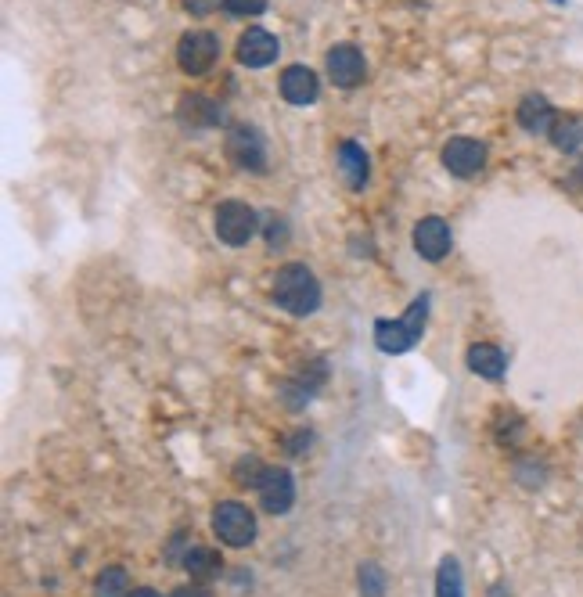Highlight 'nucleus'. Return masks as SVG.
<instances>
[{
	"label": "nucleus",
	"mask_w": 583,
	"mask_h": 597,
	"mask_svg": "<svg viewBox=\"0 0 583 597\" xmlns=\"http://www.w3.org/2000/svg\"><path fill=\"white\" fill-rule=\"evenodd\" d=\"M188 11L191 15H209V4L206 0H188Z\"/></svg>",
	"instance_id": "a878e982"
},
{
	"label": "nucleus",
	"mask_w": 583,
	"mask_h": 597,
	"mask_svg": "<svg viewBox=\"0 0 583 597\" xmlns=\"http://www.w3.org/2000/svg\"><path fill=\"white\" fill-rule=\"evenodd\" d=\"M443 166L454 177H476L486 166V144L472 141V137H454V141L443 144Z\"/></svg>",
	"instance_id": "6e6552de"
},
{
	"label": "nucleus",
	"mask_w": 583,
	"mask_h": 597,
	"mask_svg": "<svg viewBox=\"0 0 583 597\" xmlns=\"http://www.w3.org/2000/svg\"><path fill=\"white\" fill-rule=\"evenodd\" d=\"M425 317H429V295H418L400 321H378L375 324V346L382 353H407L414 342L422 339Z\"/></svg>",
	"instance_id": "f03ea898"
},
{
	"label": "nucleus",
	"mask_w": 583,
	"mask_h": 597,
	"mask_svg": "<svg viewBox=\"0 0 583 597\" xmlns=\"http://www.w3.org/2000/svg\"><path fill=\"white\" fill-rule=\"evenodd\" d=\"M310 432H296V436H292V443H288V454H303V450H310Z\"/></svg>",
	"instance_id": "393cba45"
},
{
	"label": "nucleus",
	"mask_w": 583,
	"mask_h": 597,
	"mask_svg": "<svg viewBox=\"0 0 583 597\" xmlns=\"http://www.w3.org/2000/svg\"><path fill=\"white\" fill-rule=\"evenodd\" d=\"M126 587H130V576L123 569H105L98 576V597H130Z\"/></svg>",
	"instance_id": "aec40b11"
},
{
	"label": "nucleus",
	"mask_w": 583,
	"mask_h": 597,
	"mask_svg": "<svg viewBox=\"0 0 583 597\" xmlns=\"http://www.w3.org/2000/svg\"><path fill=\"white\" fill-rule=\"evenodd\" d=\"M360 590H364V597H382L386 594V572L378 565H364L360 569Z\"/></svg>",
	"instance_id": "4be33fe9"
},
{
	"label": "nucleus",
	"mask_w": 583,
	"mask_h": 597,
	"mask_svg": "<svg viewBox=\"0 0 583 597\" xmlns=\"http://www.w3.org/2000/svg\"><path fill=\"white\" fill-rule=\"evenodd\" d=\"M173 597H209V594H206V590H202V587H180Z\"/></svg>",
	"instance_id": "bb28decb"
},
{
	"label": "nucleus",
	"mask_w": 583,
	"mask_h": 597,
	"mask_svg": "<svg viewBox=\"0 0 583 597\" xmlns=\"http://www.w3.org/2000/svg\"><path fill=\"white\" fill-rule=\"evenodd\" d=\"M224 11L231 18H252L267 11V0H224Z\"/></svg>",
	"instance_id": "5701e85b"
},
{
	"label": "nucleus",
	"mask_w": 583,
	"mask_h": 597,
	"mask_svg": "<svg viewBox=\"0 0 583 597\" xmlns=\"http://www.w3.org/2000/svg\"><path fill=\"white\" fill-rule=\"evenodd\" d=\"M555 108L548 105L544 94H526L519 105V126L526 134H551V126H555Z\"/></svg>",
	"instance_id": "4468645a"
},
{
	"label": "nucleus",
	"mask_w": 583,
	"mask_h": 597,
	"mask_svg": "<svg viewBox=\"0 0 583 597\" xmlns=\"http://www.w3.org/2000/svg\"><path fill=\"white\" fill-rule=\"evenodd\" d=\"M436 597H465L458 558H443L440 562V572H436Z\"/></svg>",
	"instance_id": "a211bd4d"
},
{
	"label": "nucleus",
	"mask_w": 583,
	"mask_h": 597,
	"mask_svg": "<svg viewBox=\"0 0 583 597\" xmlns=\"http://www.w3.org/2000/svg\"><path fill=\"white\" fill-rule=\"evenodd\" d=\"M177 116L184 126L209 130V126H220V119H224V105H216L209 94H184L180 105H177Z\"/></svg>",
	"instance_id": "f8f14e48"
},
{
	"label": "nucleus",
	"mask_w": 583,
	"mask_h": 597,
	"mask_svg": "<svg viewBox=\"0 0 583 597\" xmlns=\"http://www.w3.org/2000/svg\"><path fill=\"white\" fill-rule=\"evenodd\" d=\"M274 299H278L281 310L296 313V317H310L321 306V285L303 263H288L274 277Z\"/></svg>",
	"instance_id": "f257e3e1"
},
{
	"label": "nucleus",
	"mask_w": 583,
	"mask_h": 597,
	"mask_svg": "<svg viewBox=\"0 0 583 597\" xmlns=\"http://www.w3.org/2000/svg\"><path fill=\"white\" fill-rule=\"evenodd\" d=\"M227 155L238 170L263 173L267 170V144H263L260 130L252 123H238L227 130Z\"/></svg>",
	"instance_id": "7ed1b4c3"
},
{
	"label": "nucleus",
	"mask_w": 583,
	"mask_h": 597,
	"mask_svg": "<svg viewBox=\"0 0 583 597\" xmlns=\"http://www.w3.org/2000/svg\"><path fill=\"white\" fill-rule=\"evenodd\" d=\"M256 227H260V216H256L252 205H245V202L216 205V234H220V241L234 245V249H238V245H249Z\"/></svg>",
	"instance_id": "20e7f679"
},
{
	"label": "nucleus",
	"mask_w": 583,
	"mask_h": 597,
	"mask_svg": "<svg viewBox=\"0 0 583 597\" xmlns=\"http://www.w3.org/2000/svg\"><path fill=\"white\" fill-rule=\"evenodd\" d=\"M468 367L479 378H501L504 367H508V357L497 346H490V342H479V346L468 349Z\"/></svg>",
	"instance_id": "dca6fc26"
},
{
	"label": "nucleus",
	"mask_w": 583,
	"mask_h": 597,
	"mask_svg": "<svg viewBox=\"0 0 583 597\" xmlns=\"http://www.w3.org/2000/svg\"><path fill=\"white\" fill-rule=\"evenodd\" d=\"M339 170H342V180H346L353 191H360L371 177L368 152H364L357 141H342L339 144Z\"/></svg>",
	"instance_id": "2eb2a0df"
},
{
	"label": "nucleus",
	"mask_w": 583,
	"mask_h": 597,
	"mask_svg": "<svg viewBox=\"0 0 583 597\" xmlns=\"http://www.w3.org/2000/svg\"><path fill=\"white\" fill-rule=\"evenodd\" d=\"M414 249H418V256H422V259L440 263V259L450 252V227H447V220H440V216H425V220L414 227Z\"/></svg>",
	"instance_id": "9d476101"
},
{
	"label": "nucleus",
	"mask_w": 583,
	"mask_h": 597,
	"mask_svg": "<svg viewBox=\"0 0 583 597\" xmlns=\"http://www.w3.org/2000/svg\"><path fill=\"white\" fill-rule=\"evenodd\" d=\"M317 94H321V83H317L314 69H306V65H288L281 72V98L288 105H314Z\"/></svg>",
	"instance_id": "9b49d317"
},
{
	"label": "nucleus",
	"mask_w": 583,
	"mask_h": 597,
	"mask_svg": "<svg viewBox=\"0 0 583 597\" xmlns=\"http://www.w3.org/2000/svg\"><path fill=\"white\" fill-rule=\"evenodd\" d=\"M184 565H188V572L195 580H209V576L220 572V558H216L209 547H191V551L184 554Z\"/></svg>",
	"instance_id": "6ab92c4d"
},
{
	"label": "nucleus",
	"mask_w": 583,
	"mask_h": 597,
	"mask_svg": "<svg viewBox=\"0 0 583 597\" xmlns=\"http://www.w3.org/2000/svg\"><path fill=\"white\" fill-rule=\"evenodd\" d=\"M324 69H328V80L342 90H353L364 83L368 76V62H364V54L357 51L353 44H339L332 51L324 54Z\"/></svg>",
	"instance_id": "0eeeda50"
},
{
	"label": "nucleus",
	"mask_w": 583,
	"mask_h": 597,
	"mask_svg": "<svg viewBox=\"0 0 583 597\" xmlns=\"http://www.w3.org/2000/svg\"><path fill=\"white\" fill-rule=\"evenodd\" d=\"M220 58V40L206 29H195V33H184L177 44V62L188 76H206L209 69Z\"/></svg>",
	"instance_id": "39448f33"
},
{
	"label": "nucleus",
	"mask_w": 583,
	"mask_h": 597,
	"mask_svg": "<svg viewBox=\"0 0 583 597\" xmlns=\"http://www.w3.org/2000/svg\"><path fill=\"white\" fill-rule=\"evenodd\" d=\"M263 472H267V468H263L256 457H242V461L234 464V482H238V486H260Z\"/></svg>",
	"instance_id": "412c9836"
},
{
	"label": "nucleus",
	"mask_w": 583,
	"mask_h": 597,
	"mask_svg": "<svg viewBox=\"0 0 583 597\" xmlns=\"http://www.w3.org/2000/svg\"><path fill=\"white\" fill-rule=\"evenodd\" d=\"M130 597H159V594H155L152 587H141V590H134V594H130Z\"/></svg>",
	"instance_id": "cd10ccee"
},
{
	"label": "nucleus",
	"mask_w": 583,
	"mask_h": 597,
	"mask_svg": "<svg viewBox=\"0 0 583 597\" xmlns=\"http://www.w3.org/2000/svg\"><path fill=\"white\" fill-rule=\"evenodd\" d=\"M278 40L267 33V29H249V33H242V40H238V62L249 65V69H263V65H270L274 58H278Z\"/></svg>",
	"instance_id": "ddd939ff"
},
{
	"label": "nucleus",
	"mask_w": 583,
	"mask_h": 597,
	"mask_svg": "<svg viewBox=\"0 0 583 597\" xmlns=\"http://www.w3.org/2000/svg\"><path fill=\"white\" fill-rule=\"evenodd\" d=\"M213 533L220 536L227 547H245L256 540V518H252V511L245 508V504L227 500V504H220V508L213 511Z\"/></svg>",
	"instance_id": "423d86ee"
},
{
	"label": "nucleus",
	"mask_w": 583,
	"mask_h": 597,
	"mask_svg": "<svg viewBox=\"0 0 583 597\" xmlns=\"http://www.w3.org/2000/svg\"><path fill=\"white\" fill-rule=\"evenodd\" d=\"M551 141L562 152H576L583 144V119L580 116H558L555 126H551Z\"/></svg>",
	"instance_id": "f3484780"
},
{
	"label": "nucleus",
	"mask_w": 583,
	"mask_h": 597,
	"mask_svg": "<svg viewBox=\"0 0 583 597\" xmlns=\"http://www.w3.org/2000/svg\"><path fill=\"white\" fill-rule=\"evenodd\" d=\"M263 231H267L270 249H281V245H285V238H288V223L281 220L278 213H267V227H263Z\"/></svg>",
	"instance_id": "b1692460"
},
{
	"label": "nucleus",
	"mask_w": 583,
	"mask_h": 597,
	"mask_svg": "<svg viewBox=\"0 0 583 597\" xmlns=\"http://www.w3.org/2000/svg\"><path fill=\"white\" fill-rule=\"evenodd\" d=\"M256 490H260L263 511H270V515H285L292 508V500H296V482L285 468H267Z\"/></svg>",
	"instance_id": "1a4fd4ad"
}]
</instances>
